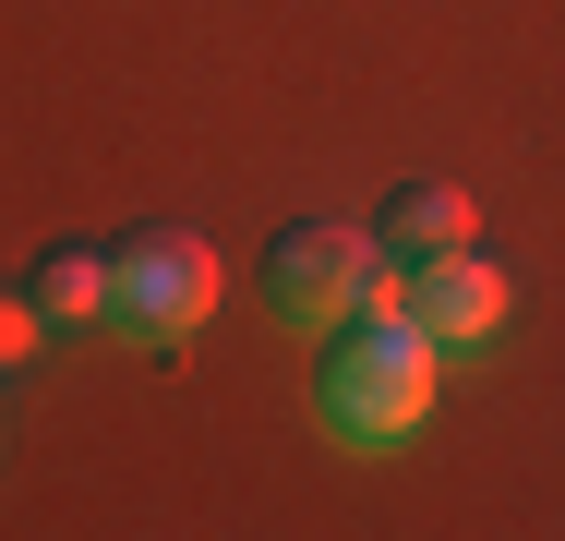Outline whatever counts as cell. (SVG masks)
<instances>
[{
    "label": "cell",
    "instance_id": "obj_1",
    "mask_svg": "<svg viewBox=\"0 0 565 541\" xmlns=\"http://www.w3.org/2000/svg\"><path fill=\"white\" fill-rule=\"evenodd\" d=\"M434 361H446V337L409 314V301H361V314L326 325V361H313V410L338 445H409V433L434 422Z\"/></svg>",
    "mask_w": 565,
    "mask_h": 541
},
{
    "label": "cell",
    "instance_id": "obj_2",
    "mask_svg": "<svg viewBox=\"0 0 565 541\" xmlns=\"http://www.w3.org/2000/svg\"><path fill=\"white\" fill-rule=\"evenodd\" d=\"M361 301H409V265L373 241V229H349V216H289L277 241H265V314L277 325H326L361 314Z\"/></svg>",
    "mask_w": 565,
    "mask_h": 541
},
{
    "label": "cell",
    "instance_id": "obj_3",
    "mask_svg": "<svg viewBox=\"0 0 565 541\" xmlns=\"http://www.w3.org/2000/svg\"><path fill=\"white\" fill-rule=\"evenodd\" d=\"M217 314V241L205 229H132L109 253V325L132 349H181Z\"/></svg>",
    "mask_w": 565,
    "mask_h": 541
},
{
    "label": "cell",
    "instance_id": "obj_4",
    "mask_svg": "<svg viewBox=\"0 0 565 541\" xmlns=\"http://www.w3.org/2000/svg\"><path fill=\"white\" fill-rule=\"evenodd\" d=\"M409 314L434 325L446 349H481V337H505V314H518V277L481 241H457V253H422L409 265Z\"/></svg>",
    "mask_w": 565,
    "mask_h": 541
},
{
    "label": "cell",
    "instance_id": "obj_5",
    "mask_svg": "<svg viewBox=\"0 0 565 541\" xmlns=\"http://www.w3.org/2000/svg\"><path fill=\"white\" fill-rule=\"evenodd\" d=\"M469 229H481V205H469L457 181H397V193L373 205V241H385L397 265H422V253H457Z\"/></svg>",
    "mask_w": 565,
    "mask_h": 541
},
{
    "label": "cell",
    "instance_id": "obj_6",
    "mask_svg": "<svg viewBox=\"0 0 565 541\" xmlns=\"http://www.w3.org/2000/svg\"><path fill=\"white\" fill-rule=\"evenodd\" d=\"M36 314L49 325H109V253H85V241H61V253H36Z\"/></svg>",
    "mask_w": 565,
    "mask_h": 541
},
{
    "label": "cell",
    "instance_id": "obj_7",
    "mask_svg": "<svg viewBox=\"0 0 565 541\" xmlns=\"http://www.w3.org/2000/svg\"><path fill=\"white\" fill-rule=\"evenodd\" d=\"M49 337V314H36V289H0V361H24Z\"/></svg>",
    "mask_w": 565,
    "mask_h": 541
}]
</instances>
